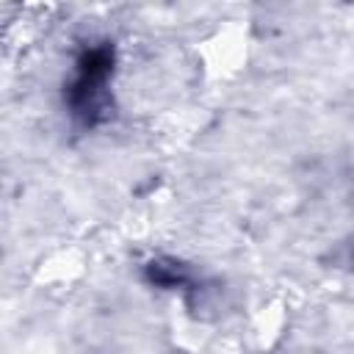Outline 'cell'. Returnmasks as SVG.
<instances>
[{"instance_id":"cell-1","label":"cell","mask_w":354,"mask_h":354,"mask_svg":"<svg viewBox=\"0 0 354 354\" xmlns=\"http://www.w3.org/2000/svg\"><path fill=\"white\" fill-rule=\"evenodd\" d=\"M113 66L116 55L111 41H94L75 58V66L64 86V105L80 127H97L108 119Z\"/></svg>"}]
</instances>
